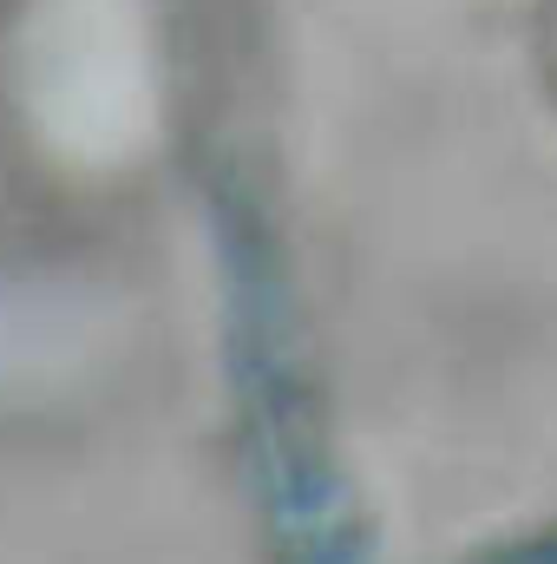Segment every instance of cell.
I'll list each match as a JSON object with an SVG mask.
<instances>
[{"instance_id": "obj_1", "label": "cell", "mask_w": 557, "mask_h": 564, "mask_svg": "<svg viewBox=\"0 0 557 564\" xmlns=\"http://www.w3.org/2000/svg\"><path fill=\"white\" fill-rule=\"evenodd\" d=\"M20 132L73 177H119L164 132V46L144 0H26L7 33Z\"/></svg>"}, {"instance_id": "obj_2", "label": "cell", "mask_w": 557, "mask_h": 564, "mask_svg": "<svg viewBox=\"0 0 557 564\" xmlns=\"http://www.w3.org/2000/svg\"><path fill=\"white\" fill-rule=\"evenodd\" d=\"M551 73H557V13H551Z\"/></svg>"}]
</instances>
